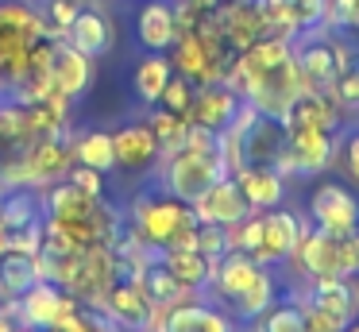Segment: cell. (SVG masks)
<instances>
[{
  "mask_svg": "<svg viewBox=\"0 0 359 332\" xmlns=\"http://www.w3.org/2000/svg\"><path fill=\"white\" fill-rule=\"evenodd\" d=\"M158 159H163V174H158L163 190L170 193V197L186 201V205H194L212 182H220V178L228 174L220 135L209 128H201V124H189L182 143L170 147V151H163Z\"/></svg>",
  "mask_w": 359,
  "mask_h": 332,
  "instance_id": "cell-1",
  "label": "cell"
},
{
  "mask_svg": "<svg viewBox=\"0 0 359 332\" xmlns=\"http://www.w3.org/2000/svg\"><path fill=\"white\" fill-rule=\"evenodd\" d=\"M197 228L201 220L194 216V208L186 201L170 197L166 190L143 193L132 205V232L155 251L166 247H197Z\"/></svg>",
  "mask_w": 359,
  "mask_h": 332,
  "instance_id": "cell-2",
  "label": "cell"
},
{
  "mask_svg": "<svg viewBox=\"0 0 359 332\" xmlns=\"http://www.w3.org/2000/svg\"><path fill=\"white\" fill-rule=\"evenodd\" d=\"M43 39L50 35L47 23H43V12L32 0H0V81L8 85V93L27 74L32 51Z\"/></svg>",
  "mask_w": 359,
  "mask_h": 332,
  "instance_id": "cell-3",
  "label": "cell"
},
{
  "mask_svg": "<svg viewBox=\"0 0 359 332\" xmlns=\"http://www.w3.org/2000/svg\"><path fill=\"white\" fill-rule=\"evenodd\" d=\"M116 278H120V263H116L112 244H93V247H81L78 251V259H74V267H70V274H66L62 286L78 301H89V305L97 309Z\"/></svg>",
  "mask_w": 359,
  "mask_h": 332,
  "instance_id": "cell-4",
  "label": "cell"
},
{
  "mask_svg": "<svg viewBox=\"0 0 359 332\" xmlns=\"http://www.w3.org/2000/svg\"><path fill=\"white\" fill-rule=\"evenodd\" d=\"M336 159V135L325 128H290L286 131V147H282V174H297V178H317L332 166Z\"/></svg>",
  "mask_w": 359,
  "mask_h": 332,
  "instance_id": "cell-5",
  "label": "cell"
},
{
  "mask_svg": "<svg viewBox=\"0 0 359 332\" xmlns=\"http://www.w3.org/2000/svg\"><path fill=\"white\" fill-rule=\"evenodd\" d=\"M78 309H81V301L74 298L66 286L50 282V278H39L24 298H16L12 313H16V321H24V324H32V328L43 332V328H55L62 317L78 313Z\"/></svg>",
  "mask_w": 359,
  "mask_h": 332,
  "instance_id": "cell-6",
  "label": "cell"
},
{
  "mask_svg": "<svg viewBox=\"0 0 359 332\" xmlns=\"http://www.w3.org/2000/svg\"><path fill=\"white\" fill-rule=\"evenodd\" d=\"M320 27L313 31H297V43L290 39V54H294V66L302 74V85L305 89H317V93H328L340 74V58H336V43L328 39H317Z\"/></svg>",
  "mask_w": 359,
  "mask_h": 332,
  "instance_id": "cell-7",
  "label": "cell"
},
{
  "mask_svg": "<svg viewBox=\"0 0 359 332\" xmlns=\"http://www.w3.org/2000/svg\"><path fill=\"white\" fill-rule=\"evenodd\" d=\"M97 309H101V313L109 317V321L116 324L120 332H151V317H155V305H151L147 290L140 286V278L120 274Z\"/></svg>",
  "mask_w": 359,
  "mask_h": 332,
  "instance_id": "cell-8",
  "label": "cell"
},
{
  "mask_svg": "<svg viewBox=\"0 0 359 332\" xmlns=\"http://www.w3.org/2000/svg\"><path fill=\"white\" fill-rule=\"evenodd\" d=\"M309 220L313 228H325L332 236L359 228V197L344 182H320L309 193Z\"/></svg>",
  "mask_w": 359,
  "mask_h": 332,
  "instance_id": "cell-9",
  "label": "cell"
},
{
  "mask_svg": "<svg viewBox=\"0 0 359 332\" xmlns=\"http://www.w3.org/2000/svg\"><path fill=\"white\" fill-rule=\"evenodd\" d=\"M305 220L286 205H274L263 213V239L255 247V263L263 267H282L290 259V251L297 247V236H302Z\"/></svg>",
  "mask_w": 359,
  "mask_h": 332,
  "instance_id": "cell-10",
  "label": "cell"
},
{
  "mask_svg": "<svg viewBox=\"0 0 359 332\" xmlns=\"http://www.w3.org/2000/svg\"><path fill=\"white\" fill-rule=\"evenodd\" d=\"M243 97L232 89L228 81H209V85H197L194 93V105H189V124H201L209 131H228L232 120L240 116Z\"/></svg>",
  "mask_w": 359,
  "mask_h": 332,
  "instance_id": "cell-11",
  "label": "cell"
},
{
  "mask_svg": "<svg viewBox=\"0 0 359 332\" xmlns=\"http://www.w3.org/2000/svg\"><path fill=\"white\" fill-rule=\"evenodd\" d=\"M189 208H194V216L201 224H220V228H228V224L243 220L248 213H255V208L248 205V197H243V190L236 185L232 174H224L220 182H212Z\"/></svg>",
  "mask_w": 359,
  "mask_h": 332,
  "instance_id": "cell-12",
  "label": "cell"
},
{
  "mask_svg": "<svg viewBox=\"0 0 359 332\" xmlns=\"http://www.w3.org/2000/svg\"><path fill=\"white\" fill-rule=\"evenodd\" d=\"M93 77H97V58L74 51L66 39L55 43V51H50V89H58L62 97L78 100V97L89 93Z\"/></svg>",
  "mask_w": 359,
  "mask_h": 332,
  "instance_id": "cell-13",
  "label": "cell"
},
{
  "mask_svg": "<svg viewBox=\"0 0 359 332\" xmlns=\"http://www.w3.org/2000/svg\"><path fill=\"white\" fill-rule=\"evenodd\" d=\"M0 224L12 232L47 228V201L43 185H4L0 190Z\"/></svg>",
  "mask_w": 359,
  "mask_h": 332,
  "instance_id": "cell-14",
  "label": "cell"
},
{
  "mask_svg": "<svg viewBox=\"0 0 359 332\" xmlns=\"http://www.w3.org/2000/svg\"><path fill=\"white\" fill-rule=\"evenodd\" d=\"M158 332H236V328L224 309L209 305L201 293H194V298H182L178 305L166 309Z\"/></svg>",
  "mask_w": 359,
  "mask_h": 332,
  "instance_id": "cell-15",
  "label": "cell"
},
{
  "mask_svg": "<svg viewBox=\"0 0 359 332\" xmlns=\"http://www.w3.org/2000/svg\"><path fill=\"white\" fill-rule=\"evenodd\" d=\"M302 305H313L344 332V324L355 317V301H351V286L340 274H325V278H305V298H297Z\"/></svg>",
  "mask_w": 359,
  "mask_h": 332,
  "instance_id": "cell-16",
  "label": "cell"
},
{
  "mask_svg": "<svg viewBox=\"0 0 359 332\" xmlns=\"http://www.w3.org/2000/svg\"><path fill=\"white\" fill-rule=\"evenodd\" d=\"M217 23H220V35L232 51H248L251 43L266 35V20L259 12L255 0H224L217 8Z\"/></svg>",
  "mask_w": 359,
  "mask_h": 332,
  "instance_id": "cell-17",
  "label": "cell"
},
{
  "mask_svg": "<svg viewBox=\"0 0 359 332\" xmlns=\"http://www.w3.org/2000/svg\"><path fill=\"white\" fill-rule=\"evenodd\" d=\"M112 147H116V170H128V174L151 170V162H158L163 154V143L147 124H120L112 131Z\"/></svg>",
  "mask_w": 359,
  "mask_h": 332,
  "instance_id": "cell-18",
  "label": "cell"
},
{
  "mask_svg": "<svg viewBox=\"0 0 359 332\" xmlns=\"http://www.w3.org/2000/svg\"><path fill=\"white\" fill-rule=\"evenodd\" d=\"M62 39L74 46V51L89 54V58H104V54L112 51V43H116V31H112L109 15H104L101 8H93V0H89V4L74 15L70 27L62 31Z\"/></svg>",
  "mask_w": 359,
  "mask_h": 332,
  "instance_id": "cell-19",
  "label": "cell"
},
{
  "mask_svg": "<svg viewBox=\"0 0 359 332\" xmlns=\"http://www.w3.org/2000/svg\"><path fill=\"white\" fill-rule=\"evenodd\" d=\"M135 39L143 51L166 54L178 39V20H174V0H143L135 8Z\"/></svg>",
  "mask_w": 359,
  "mask_h": 332,
  "instance_id": "cell-20",
  "label": "cell"
},
{
  "mask_svg": "<svg viewBox=\"0 0 359 332\" xmlns=\"http://www.w3.org/2000/svg\"><path fill=\"white\" fill-rule=\"evenodd\" d=\"M236 185L243 190L248 205L255 213H266L274 205H286V174L274 166H240L236 170Z\"/></svg>",
  "mask_w": 359,
  "mask_h": 332,
  "instance_id": "cell-21",
  "label": "cell"
},
{
  "mask_svg": "<svg viewBox=\"0 0 359 332\" xmlns=\"http://www.w3.org/2000/svg\"><path fill=\"white\" fill-rule=\"evenodd\" d=\"M263 270V263H255V255H248V251H228L224 259L217 263V270H212V293H217L224 305H232L236 298H240L243 290H248L251 282H255V274Z\"/></svg>",
  "mask_w": 359,
  "mask_h": 332,
  "instance_id": "cell-22",
  "label": "cell"
},
{
  "mask_svg": "<svg viewBox=\"0 0 359 332\" xmlns=\"http://www.w3.org/2000/svg\"><path fill=\"white\" fill-rule=\"evenodd\" d=\"M39 278H43L39 255L12 251V247H8V251L0 255V305H12L16 298H24Z\"/></svg>",
  "mask_w": 359,
  "mask_h": 332,
  "instance_id": "cell-23",
  "label": "cell"
},
{
  "mask_svg": "<svg viewBox=\"0 0 359 332\" xmlns=\"http://www.w3.org/2000/svg\"><path fill=\"white\" fill-rule=\"evenodd\" d=\"M158 259H163V267L170 270V274L178 278L186 290H197V293L212 282V270H217V263L205 259L197 247H166Z\"/></svg>",
  "mask_w": 359,
  "mask_h": 332,
  "instance_id": "cell-24",
  "label": "cell"
},
{
  "mask_svg": "<svg viewBox=\"0 0 359 332\" xmlns=\"http://www.w3.org/2000/svg\"><path fill=\"white\" fill-rule=\"evenodd\" d=\"M170 77H174V66H170V58H166V54H158V51H147L140 62H135L132 89H135V97H140L143 105H151V108H155Z\"/></svg>",
  "mask_w": 359,
  "mask_h": 332,
  "instance_id": "cell-25",
  "label": "cell"
},
{
  "mask_svg": "<svg viewBox=\"0 0 359 332\" xmlns=\"http://www.w3.org/2000/svg\"><path fill=\"white\" fill-rule=\"evenodd\" d=\"M158 255H163V251H158ZM135 278H140V286L147 290L151 305H158V309H170V305H178L182 298H194V293H197V290H186V286H182L178 278L163 267V259H151Z\"/></svg>",
  "mask_w": 359,
  "mask_h": 332,
  "instance_id": "cell-26",
  "label": "cell"
},
{
  "mask_svg": "<svg viewBox=\"0 0 359 332\" xmlns=\"http://www.w3.org/2000/svg\"><path fill=\"white\" fill-rule=\"evenodd\" d=\"M74 162L81 166H93L101 174H112L116 170V147H112V131L104 128H89L74 139Z\"/></svg>",
  "mask_w": 359,
  "mask_h": 332,
  "instance_id": "cell-27",
  "label": "cell"
},
{
  "mask_svg": "<svg viewBox=\"0 0 359 332\" xmlns=\"http://www.w3.org/2000/svg\"><path fill=\"white\" fill-rule=\"evenodd\" d=\"M274 301H278V278H274V267H263L255 274V282L232 301V313L240 317V321H255V317L263 313V309H271Z\"/></svg>",
  "mask_w": 359,
  "mask_h": 332,
  "instance_id": "cell-28",
  "label": "cell"
},
{
  "mask_svg": "<svg viewBox=\"0 0 359 332\" xmlns=\"http://www.w3.org/2000/svg\"><path fill=\"white\" fill-rule=\"evenodd\" d=\"M251 332H305V313H302V301L297 298H282L274 301L271 309L255 317Z\"/></svg>",
  "mask_w": 359,
  "mask_h": 332,
  "instance_id": "cell-29",
  "label": "cell"
},
{
  "mask_svg": "<svg viewBox=\"0 0 359 332\" xmlns=\"http://www.w3.org/2000/svg\"><path fill=\"white\" fill-rule=\"evenodd\" d=\"M147 128L155 131V139L163 143V151H170V147H178L182 135H186L189 116H178V112H170V108H155V112L147 116Z\"/></svg>",
  "mask_w": 359,
  "mask_h": 332,
  "instance_id": "cell-30",
  "label": "cell"
},
{
  "mask_svg": "<svg viewBox=\"0 0 359 332\" xmlns=\"http://www.w3.org/2000/svg\"><path fill=\"white\" fill-rule=\"evenodd\" d=\"M89 0H47V4L39 8L43 12V23H47V35L50 39H62V31L74 23V15L86 8Z\"/></svg>",
  "mask_w": 359,
  "mask_h": 332,
  "instance_id": "cell-31",
  "label": "cell"
},
{
  "mask_svg": "<svg viewBox=\"0 0 359 332\" xmlns=\"http://www.w3.org/2000/svg\"><path fill=\"white\" fill-rule=\"evenodd\" d=\"M194 93H197V85L189 81V77L174 74L170 81H166V89H163V97H158V105H163V108H170V112H178V116H189V105H194Z\"/></svg>",
  "mask_w": 359,
  "mask_h": 332,
  "instance_id": "cell-32",
  "label": "cell"
},
{
  "mask_svg": "<svg viewBox=\"0 0 359 332\" xmlns=\"http://www.w3.org/2000/svg\"><path fill=\"white\" fill-rule=\"evenodd\" d=\"M197 251H201L205 259L220 263L228 251H232V244H228V228H220V224H201V228H197Z\"/></svg>",
  "mask_w": 359,
  "mask_h": 332,
  "instance_id": "cell-33",
  "label": "cell"
},
{
  "mask_svg": "<svg viewBox=\"0 0 359 332\" xmlns=\"http://www.w3.org/2000/svg\"><path fill=\"white\" fill-rule=\"evenodd\" d=\"M336 274L340 278L359 274V228L344 232V236L336 239Z\"/></svg>",
  "mask_w": 359,
  "mask_h": 332,
  "instance_id": "cell-34",
  "label": "cell"
},
{
  "mask_svg": "<svg viewBox=\"0 0 359 332\" xmlns=\"http://www.w3.org/2000/svg\"><path fill=\"white\" fill-rule=\"evenodd\" d=\"M66 182H74L81 193H89V197H104V174L93 166H81V162H74L70 170H66Z\"/></svg>",
  "mask_w": 359,
  "mask_h": 332,
  "instance_id": "cell-35",
  "label": "cell"
},
{
  "mask_svg": "<svg viewBox=\"0 0 359 332\" xmlns=\"http://www.w3.org/2000/svg\"><path fill=\"white\" fill-rule=\"evenodd\" d=\"M336 151H340V159H344L348 178H355V182H359V128H351L348 135L336 143Z\"/></svg>",
  "mask_w": 359,
  "mask_h": 332,
  "instance_id": "cell-36",
  "label": "cell"
},
{
  "mask_svg": "<svg viewBox=\"0 0 359 332\" xmlns=\"http://www.w3.org/2000/svg\"><path fill=\"white\" fill-rule=\"evenodd\" d=\"M186 4H189V8H194V12H197V15H205V12H217V8H220V4H224V0H186Z\"/></svg>",
  "mask_w": 359,
  "mask_h": 332,
  "instance_id": "cell-37",
  "label": "cell"
},
{
  "mask_svg": "<svg viewBox=\"0 0 359 332\" xmlns=\"http://www.w3.org/2000/svg\"><path fill=\"white\" fill-rule=\"evenodd\" d=\"M16 328V317L12 313H4V309H0V332H12Z\"/></svg>",
  "mask_w": 359,
  "mask_h": 332,
  "instance_id": "cell-38",
  "label": "cell"
},
{
  "mask_svg": "<svg viewBox=\"0 0 359 332\" xmlns=\"http://www.w3.org/2000/svg\"><path fill=\"white\" fill-rule=\"evenodd\" d=\"M348 286H351V301H355V313H359V274H351Z\"/></svg>",
  "mask_w": 359,
  "mask_h": 332,
  "instance_id": "cell-39",
  "label": "cell"
},
{
  "mask_svg": "<svg viewBox=\"0 0 359 332\" xmlns=\"http://www.w3.org/2000/svg\"><path fill=\"white\" fill-rule=\"evenodd\" d=\"M8 251V228H4V224H0V255Z\"/></svg>",
  "mask_w": 359,
  "mask_h": 332,
  "instance_id": "cell-40",
  "label": "cell"
},
{
  "mask_svg": "<svg viewBox=\"0 0 359 332\" xmlns=\"http://www.w3.org/2000/svg\"><path fill=\"white\" fill-rule=\"evenodd\" d=\"M348 27H355V31H359V0H355V8H351V20H348Z\"/></svg>",
  "mask_w": 359,
  "mask_h": 332,
  "instance_id": "cell-41",
  "label": "cell"
},
{
  "mask_svg": "<svg viewBox=\"0 0 359 332\" xmlns=\"http://www.w3.org/2000/svg\"><path fill=\"white\" fill-rule=\"evenodd\" d=\"M344 332H359V321H348V324H344Z\"/></svg>",
  "mask_w": 359,
  "mask_h": 332,
  "instance_id": "cell-42",
  "label": "cell"
},
{
  "mask_svg": "<svg viewBox=\"0 0 359 332\" xmlns=\"http://www.w3.org/2000/svg\"><path fill=\"white\" fill-rule=\"evenodd\" d=\"M4 151H8V147H4V143H0V159H4Z\"/></svg>",
  "mask_w": 359,
  "mask_h": 332,
  "instance_id": "cell-43",
  "label": "cell"
}]
</instances>
